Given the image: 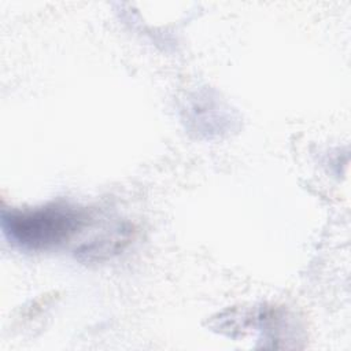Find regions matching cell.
<instances>
[{"label":"cell","instance_id":"6da1fadb","mask_svg":"<svg viewBox=\"0 0 351 351\" xmlns=\"http://www.w3.org/2000/svg\"><path fill=\"white\" fill-rule=\"evenodd\" d=\"M89 221L85 210L51 204L29 211L3 214V230L15 244L27 250H48L69 241Z\"/></svg>","mask_w":351,"mask_h":351}]
</instances>
